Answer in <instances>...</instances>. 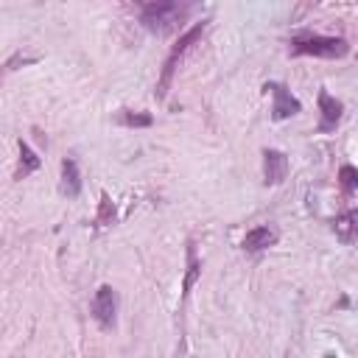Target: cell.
I'll use <instances>...</instances> for the list:
<instances>
[{
	"label": "cell",
	"instance_id": "6da1fadb",
	"mask_svg": "<svg viewBox=\"0 0 358 358\" xmlns=\"http://www.w3.org/2000/svg\"><path fill=\"white\" fill-rule=\"evenodd\" d=\"M191 14L188 3H173V0H157V3H146L140 9V23L151 34H171L176 28H182L185 17Z\"/></svg>",
	"mask_w": 358,
	"mask_h": 358
},
{
	"label": "cell",
	"instance_id": "7a4b0ae2",
	"mask_svg": "<svg viewBox=\"0 0 358 358\" xmlns=\"http://www.w3.org/2000/svg\"><path fill=\"white\" fill-rule=\"evenodd\" d=\"M350 45L341 36L322 34H302L291 39V56H319V59H341L347 56Z\"/></svg>",
	"mask_w": 358,
	"mask_h": 358
},
{
	"label": "cell",
	"instance_id": "3957f363",
	"mask_svg": "<svg viewBox=\"0 0 358 358\" xmlns=\"http://www.w3.org/2000/svg\"><path fill=\"white\" fill-rule=\"evenodd\" d=\"M204 28H207V23H204V20H202V23H196L193 28H188L182 36H179V42H176L173 48H171V54L165 56V65H162V73H160V81H157V90H154L157 101H162V98L168 96L171 81H173V73H176V65L182 62V56L191 51V45H196V42L202 39Z\"/></svg>",
	"mask_w": 358,
	"mask_h": 358
},
{
	"label": "cell",
	"instance_id": "277c9868",
	"mask_svg": "<svg viewBox=\"0 0 358 358\" xmlns=\"http://www.w3.org/2000/svg\"><path fill=\"white\" fill-rule=\"evenodd\" d=\"M90 310H93V319L98 322L101 330H115V325H118V294H115V288L101 286L93 297Z\"/></svg>",
	"mask_w": 358,
	"mask_h": 358
},
{
	"label": "cell",
	"instance_id": "5b68a950",
	"mask_svg": "<svg viewBox=\"0 0 358 358\" xmlns=\"http://www.w3.org/2000/svg\"><path fill=\"white\" fill-rule=\"evenodd\" d=\"M263 90H266V93H272V98H275V107H272V118H275V120H286V118L302 112V104L291 96V90H288L286 84L268 81Z\"/></svg>",
	"mask_w": 358,
	"mask_h": 358
},
{
	"label": "cell",
	"instance_id": "8992f818",
	"mask_svg": "<svg viewBox=\"0 0 358 358\" xmlns=\"http://www.w3.org/2000/svg\"><path fill=\"white\" fill-rule=\"evenodd\" d=\"M341 115H344V104L339 98H333L328 90H319V131L328 134V131H336V126L341 123Z\"/></svg>",
	"mask_w": 358,
	"mask_h": 358
},
{
	"label": "cell",
	"instance_id": "52a82bcc",
	"mask_svg": "<svg viewBox=\"0 0 358 358\" xmlns=\"http://www.w3.org/2000/svg\"><path fill=\"white\" fill-rule=\"evenodd\" d=\"M263 182L266 185H280L288 176V157L277 149H266L263 151Z\"/></svg>",
	"mask_w": 358,
	"mask_h": 358
},
{
	"label": "cell",
	"instance_id": "ba28073f",
	"mask_svg": "<svg viewBox=\"0 0 358 358\" xmlns=\"http://www.w3.org/2000/svg\"><path fill=\"white\" fill-rule=\"evenodd\" d=\"M333 233L341 244H355L358 241V210H347V213L336 215Z\"/></svg>",
	"mask_w": 358,
	"mask_h": 358
},
{
	"label": "cell",
	"instance_id": "9c48e42d",
	"mask_svg": "<svg viewBox=\"0 0 358 358\" xmlns=\"http://www.w3.org/2000/svg\"><path fill=\"white\" fill-rule=\"evenodd\" d=\"M277 244V230L272 227H255L244 235V249L246 252H263L268 246H275Z\"/></svg>",
	"mask_w": 358,
	"mask_h": 358
},
{
	"label": "cell",
	"instance_id": "30bf717a",
	"mask_svg": "<svg viewBox=\"0 0 358 358\" xmlns=\"http://www.w3.org/2000/svg\"><path fill=\"white\" fill-rule=\"evenodd\" d=\"M62 193L67 199H76L81 193V173H78V165L73 157L62 160Z\"/></svg>",
	"mask_w": 358,
	"mask_h": 358
},
{
	"label": "cell",
	"instance_id": "8fae6325",
	"mask_svg": "<svg viewBox=\"0 0 358 358\" xmlns=\"http://www.w3.org/2000/svg\"><path fill=\"white\" fill-rule=\"evenodd\" d=\"M199 275H202V260L196 257L193 241H188V272H185V280H182V302L188 299V294H191V288L196 286Z\"/></svg>",
	"mask_w": 358,
	"mask_h": 358
},
{
	"label": "cell",
	"instance_id": "7c38bea8",
	"mask_svg": "<svg viewBox=\"0 0 358 358\" xmlns=\"http://www.w3.org/2000/svg\"><path fill=\"white\" fill-rule=\"evenodd\" d=\"M115 123L126 126V129H149L154 126V118L149 112H131V109H118L115 112Z\"/></svg>",
	"mask_w": 358,
	"mask_h": 358
},
{
	"label": "cell",
	"instance_id": "4fadbf2b",
	"mask_svg": "<svg viewBox=\"0 0 358 358\" xmlns=\"http://www.w3.org/2000/svg\"><path fill=\"white\" fill-rule=\"evenodd\" d=\"M39 165H42V160L36 157V151H34L28 143L20 140V171H17V179H25V176L34 173Z\"/></svg>",
	"mask_w": 358,
	"mask_h": 358
},
{
	"label": "cell",
	"instance_id": "5bb4252c",
	"mask_svg": "<svg viewBox=\"0 0 358 358\" xmlns=\"http://www.w3.org/2000/svg\"><path fill=\"white\" fill-rule=\"evenodd\" d=\"M339 188L341 193H355L358 191V168L355 165H341L339 168Z\"/></svg>",
	"mask_w": 358,
	"mask_h": 358
},
{
	"label": "cell",
	"instance_id": "9a60e30c",
	"mask_svg": "<svg viewBox=\"0 0 358 358\" xmlns=\"http://www.w3.org/2000/svg\"><path fill=\"white\" fill-rule=\"evenodd\" d=\"M96 224H98V227H109V224H115V204H112L109 193H101V202H98V215H96Z\"/></svg>",
	"mask_w": 358,
	"mask_h": 358
}]
</instances>
